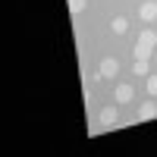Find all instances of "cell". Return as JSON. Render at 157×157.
Instances as JSON below:
<instances>
[{
	"label": "cell",
	"mask_w": 157,
	"mask_h": 157,
	"mask_svg": "<svg viewBox=\"0 0 157 157\" xmlns=\"http://www.w3.org/2000/svg\"><path fill=\"white\" fill-rule=\"evenodd\" d=\"M148 94L157 98V75H148Z\"/></svg>",
	"instance_id": "8fae6325"
},
{
	"label": "cell",
	"mask_w": 157,
	"mask_h": 157,
	"mask_svg": "<svg viewBox=\"0 0 157 157\" xmlns=\"http://www.w3.org/2000/svg\"><path fill=\"white\" fill-rule=\"evenodd\" d=\"M116 120H120V113H116V107H104V110H101V123H104V126H113Z\"/></svg>",
	"instance_id": "5b68a950"
},
{
	"label": "cell",
	"mask_w": 157,
	"mask_h": 157,
	"mask_svg": "<svg viewBox=\"0 0 157 157\" xmlns=\"http://www.w3.org/2000/svg\"><path fill=\"white\" fill-rule=\"evenodd\" d=\"M138 16L145 19V22H154V19H157V3H154V0H145L141 10H138Z\"/></svg>",
	"instance_id": "3957f363"
},
{
	"label": "cell",
	"mask_w": 157,
	"mask_h": 157,
	"mask_svg": "<svg viewBox=\"0 0 157 157\" xmlns=\"http://www.w3.org/2000/svg\"><path fill=\"white\" fill-rule=\"evenodd\" d=\"M126 29H129V19H123V16H116V19H113V32H116V35H123Z\"/></svg>",
	"instance_id": "52a82bcc"
},
{
	"label": "cell",
	"mask_w": 157,
	"mask_h": 157,
	"mask_svg": "<svg viewBox=\"0 0 157 157\" xmlns=\"http://www.w3.org/2000/svg\"><path fill=\"white\" fill-rule=\"evenodd\" d=\"M154 116H157V104L154 101H145L138 107V120H154Z\"/></svg>",
	"instance_id": "277c9868"
},
{
	"label": "cell",
	"mask_w": 157,
	"mask_h": 157,
	"mask_svg": "<svg viewBox=\"0 0 157 157\" xmlns=\"http://www.w3.org/2000/svg\"><path fill=\"white\" fill-rule=\"evenodd\" d=\"M148 60H135V75H148Z\"/></svg>",
	"instance_id": "30bf717a"
},
{
	"label": "cell",
	"mask_w": 157,
	"mask_h": 157,
	"mask_svg": "<svg viewBox=\"0 0 157 157\" xmlns=\"http://www.w3.org/2000/svg\"><path fill=\"white\" fill-rule=\"evenodd\" d=\"M138 44H145V47H154V44H157V35H154L151 29H145V32L138 35Z\"/></svg>",
	"instance_id": "8992f818"
},
{
	"label": "cell",
	"mask_w": 157,
	"mask_h": 157,
	"mask_svg": "<svg viewBox=\"0 0 157 157\" xmlns=\"http://www.w3.org/2000/svg\"><path fill=\"white\" fill-rule=\"evenodd\" d=\"M154 47H145V44H135V60H148Z\"/></svg>",
	"instance_id": "9c48e42d"
},
{
	"label": "cell",
	"mask_w": 157,
	"mask_h": 157,
	"mask_svg": "<svg viewBox=\"0 0 157 157\" xmlns=\"http://www.w3.org/2000/svg\"><path fill=\"white\" fill-rule=\"evenodd\" d=\"M116 72H120V63H116L113 57H107V60H101V72H98V75H104V78H113Z\"/></svg>",
	"instance_id": "7a4b0ae2"
},
{
	"label": "cell",
	"mask_w": 157,
	"mask_h": 157,
	"mask_svg": "<svg viewBox=\"0 0 157 157\" xmlns=\"http://www.w3.org/2000/svg\"><path fill=\"white\" fill-rule=\"evenodd\" d=\"M113 98H116V101H120V104H129V101H132V98H135V88L123 82V85H116V91H113Z\"/></svg>",
	"instance_id": "6da1fadb"
},
{
	"label": "cell",
	"mask_w": 157,
	"mask_h": 157,
	"mask_svg": "<svg viewBox=\"0 0 157 157\" xmlns=\"http://www.w3.org/2000/svg\"><path fill=\"white\" fill-rule=\"evenodd\" d=\"M85 6H88V0H69V13H85Z\"/></svg>",
	"instance_id": "ba28073f"
}]
</instances>
